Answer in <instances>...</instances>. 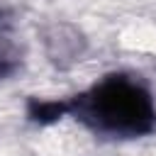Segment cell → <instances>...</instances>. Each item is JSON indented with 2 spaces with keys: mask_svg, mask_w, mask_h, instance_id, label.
Returning <instances> with one entry per match:
<instances>
[{
  "mask_svg": "<svg viewBox=\"0 0 156 156\" xmlns=\"http://www.w3.org/2000/svg\"><path fill=\"white\" fill-rule=\"evenodd\" d=\"M66 115H68L66 98L63 100H37V98L27 100V117L37 124H51Z\"/></svg>",
  "mask_w": 156,
  "mask_h": 156,
  "instance_id": "7a4b0ae2",
  "label": "cell"
},
{
  "mask_svg": "<svg viewBox=\"0 0 156 156\" xmlns=\"http://www.w3.org/2000/svg\"><path fill=\"white\" fill-rule=\"evenodd\" d=\"M68 115L95 134L136 139L156 129V102L146 83L129 73H110L88 90L66 98Z\"/></svg>",
  "mask_w": 156,
  "mask_h": 156,
  "instance_id": "6da1fadb",
  "label": "cell"
},
{
  "mask_svg": "<svg viewBox=\"0 0 156 156\" xmlns=\"http://www.w3.org/2000/svg\"><path fill=\"white\" fill-rule=\"evenodd\" d=\"M0 17H2V10H0Z\"/></svg>",
  "mask_w": 156,
  "mask_h": 156,
  "instance_id": "277c9868",
  "label": "cell"
},
{
  "mask_svg": "<svg viewBox=\"0 0 156 156\" xmlns=\"http://www.w3.org/2000/svg\"><path fill=\"white\" fill-rule=\"evenodd\" d=\"M20 63H22L20 49H17L10 39L0 37V78H10V76L20 68Z\"/></svg>",
  "mask_w": 156,
  "mask_h": 156,
  "instance_id": "3957f363",
  "label": "cell"
}]
</instances>
